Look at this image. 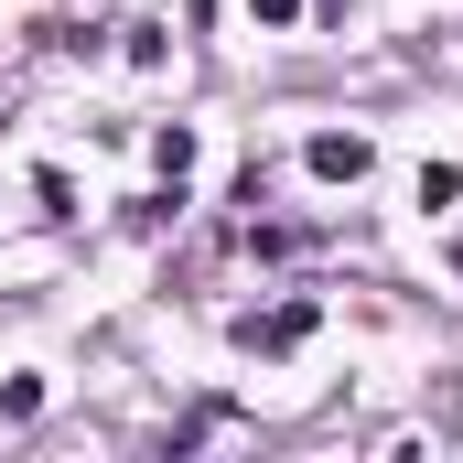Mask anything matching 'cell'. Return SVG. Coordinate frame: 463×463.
Returning <instances> with one entry per match:
<instances>
[{"label":"cell","mask_w":463,"mask_h":463,"mask_svg":"<svg viewBox=\"0 0 463 463\" xmlns=\"http://www.w3.org/2000/svg\"><path fill=\"white\" fill-rule=\"evenodd\" d=\"M313 173H366V140H313Z\"/></svg>","instance_id":"obj_1"}]
</instances>
